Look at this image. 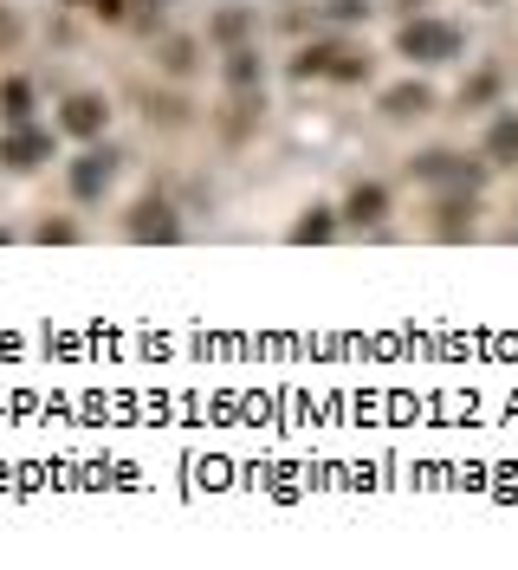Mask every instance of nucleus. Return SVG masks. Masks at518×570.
I'll return each instance as SVG.
<instances>
[{"label": "nucleus", "instance_id": "f257e3e1", "mask_svg": "<svg viewBox=\"0 0 518 570\" xmlns=\"http://www.w3.org/2000/svg\"><path fill=\"white\" fill-rule=\"evenodd\" d=\"M395 52L402 59H415V65H441V59H454L460 52V26H447V20H408L402 33H395Z\"/></svg>", "mask_w": 518, "mask_h": 570}, {"label": "nucleus", "instance_id": "f03ea898", "mask_svg": "<svg viewBox=\"0 0 518 570\" xmlns=\"http://www.w3.org/2000/svg\"><path fill=\"white\" fill-rule=\"evenodd\" d=\"M292 72H298V78H337V85H357V78H370V52H357V46H344V39H331V46L298 52Z\"/></svg>", "mask_w": 518, "mask_h": 570}, {"label": "nucleus", "instance_id": "7ed1b4c3", "mask_svg": "<svg viewBox=\"0 0 518 570\" xmlns=\"http://www.w3.org/2000/svg\"><path fill=\"white\" fill-rule=\"evenodd\" d=\"M111 175H117V156H111V149H85V156L72 162V195H78V201H98L104 188H111Z\"/></svg>", "mask_w": 518, "mask_h": 570}, {"label": "nucleus", "instance_id": "20e7f679", "mask_svg": "<svg viewBox=\"0 0 518 570\" xmlns=\"http://www.w3.org/2000/svg\"><path fill=\"white\" fill-rule=\"evenodd\" d=\"M182 234V221H175V208L169 201H136V214H130V240H162V247H169V240Z\"/></svg>", "mask_w": 518, "mask_h": 570}, {"label": "nucleus", "instance_id": "39448f33", "mask_svg": "<svg viewBox=\"0 0 518 570\" xmlns=\"http://www.w3.org/2000/svg\"><path fill=\"white\" fill-rule=\"evenodd\" d=\"M46 156H52V137H46V130L13 124V137H0V162H7V169H33V162H46Z\"/></svg>", "mask_w": 518, "mask_h": 570}, {"label": "nucleus", "instance_id": "423d86ee", "mask_svg": "<svg viewBox=\"0 0 518 570\" xmlns=\"http://www.w3.org/2000/svg\"><path fill=\"white\" fill-rule=\"evenodd\" d=\"M104 117H111V111H104L98 91H72V98H65V117H59V124L72 130V137H98Z\"/></svg>", "mask_w": 518, "mask_h": 570}, {"label": "nucleus", "instance_id": "0eeeda50", "mask_svg": "<svg viewBox=\"0 0 518 570\" xmlns=\"http://www.w3.org/2000/svg\"><path fill=\"white\" fill-rule=\"evenodd\" d=\"M383 214H389V188H383V182H357V188H350V201H344V221L370 227V221H383Z\"/></svg>", "mask_w": 518, "mask_h": 570}, {"label": "nucleus", "instance_id": "6e6552de", "mask_svg": "<svg viewBox=\"0 0 518 570\" xmlns=\"http://www.w3.org/2000/svg\"><path fill=\"white\" fill-rule=\"evenodd\" d=\"M486 162H493V169H512L518 162V117L512 111L493 117V130H486Z\"/></svg>", "mask_w": 518, "mask_h": 570}, {"label": "nucleus", "instance_id": "1a4fd4ad", "mask_svg": "<svg viewBox=\"0 0 518 570\" xmlns=\"http://www.w3.org/2000/svg\"><path fill=\"white\" fill-rule=\"evenodd\" d=\"M221 72H227V85H234V91H259L266 65H259V52H253V46H234V52H227V65H221Z\"/></svg>", "mask_w": 518, "mask_h": 570}, {"label": "nucleus", "instance_id": "9d476101", "mask_svg": "<svg viewBox=\"0 0 518 570\" xmlns=\"http://www.w3.org/2000/svg\"><path fill=\"white\" fill-rule=\"evenodd\" d=\"M383 111L389 117H428L434 111V91L428 85H395V91H383Z\"/></svg>", "mask_w": 518, "mask_h": 570}, {"label": "nucleus", "instance_id": "9b49d317", "mask_svg": "<svg viewBox=\"0 0 518 570\" xmlns=\"http://www.w3.org/2000/svg\"><path fill=\"white\" fill-rule=\"evenodd\" d=\"M0 117H7V124H26V117H33V85H26V78H0Z\"/></svg>", "mask_w": 518, "mask_h": 570}, {"label": "nucleus", "instance_id": "f8f14e48", "mask_svg": "<svg viewBox=\"0 0 518 570\" xmlns=\"http://www.w3.org/2000/svg\"><path fill=\"white\" fill-rule=\"evenodd\" d=\"M337 234V221H331V208H311L305 214V221H298L292 227V240H298V247H318V240H331Z\"/></svg>", "mask_w": 518, "mask_h": 570}, {"label": "nucleus", "instance_id": "ddd939ff", "mask_svg": "<svg viewBox=\"0 0 518 570\" xmlns=\"http://www.w3.org/2000/svg\"><path fill=\"white\" fill-rule=\"evenodd\" d=\"M188 65H195V39H169V46H162V72L182 78Z\"/></svg>", "mask_w": 518, "mask_h": 570}, {"label": "nucleus", "instance_id": "4468645a", "mask_svg": "<svg viewBox=\"0 0 518 570\" xmlns=\"http://www.w3.org/2000/svg\"><path fill=\"white\" fill-rule=\"evenodd\" d=\"M493 85H499V78H493V72H480L467 91H460V111H467V104H486V98H493Z\"/></svg>", "mask_w": 518, "mask_h": 570}, {"label": "nucleus", "instance_id": "2eb2a0df", "mask_svg": "<svg viewBox=\"0 0 518 570\" xmlns=\"http://www.w3.org/2000/svg\"><path fill=\"white\" fill-rule=\"evenodd\" d=\"M91 13H98V20H130V0H91Z\"/></svg>", "mask_w": 518, "mask_h": 570}, {"label": "nucleus", "instance_id": "dca6fc26", "mask_svg": "<svg viewBox=\"0 0 518 570\" xmlns=\"http://www.w3.org/2000/svg\"><path fill=\"white\" fill-rule=\"evenodd\" d=\"M214 33H221V39H240V33H247V13H221V26H214Z\"/></svg>", "mask_w": 518, "mask_h": 570}, {"label": "nucleus", "instance_id": "f3484780", "mask_svg": "<svg viewBox=\"0 0 518 570\" xmlns=\"http://www.w3.org/2000/svg\"><path fill=\"white\" fill-rule=\"evenodd\" d=\"M39 240H78V227L72 221H46V227H39Z\"/></svg>", "mask_w": 518, "mask_h": 570}, {"label": "nucleus", "instance_id": "a211bd4d", "mask_svg": "<svg viewBox=\"0 0 518 570\" xmlns=\"http://www.w3.org/2000/svg\"><path fill=\"white\" fill-rule=\"evenodd\" d=\"M13 39H20V20H13V13H0V46H13Z\"/></svg>", "mask_w": 518, "mask_h": 570}]
</instances>
